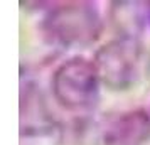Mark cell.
I'll list each match as a JSON object with an SVG mask.
<instances>
[{
	"mask_svg": "<svg viewBox=\"0 0 150 145\" xmlns=\"http://www.w3.org/2000/svg\"><path fill=\"white\" fill-rule=\"evenodd\" d=\"M101 17L91 4H64L44 19V32L64 47H81L101 34Z\"/></svg>",
	"mask_w": 150,
	"mask_h": 145,
	"instance_id": "cell-3",
	"label": "cell"
},
{
	"mask_svg": "<svg viewBox=\"0 0 150 145\" xmlns=\"http://www.w3.org/2000/svg\"><path fill=\"white\" fill-rule=\"evenodd\" d=\"M105 145H145L150 142V115L130 110L110 117L101 127Z\"/></svg>",
	"mask_w": 150,
	"mask_h": 145,
	"instance_id": "cell-4",
	"label": "cell"
},
{
	"mask_svg": "<svg viewBox=\"0 0 150 145\" xmlns=\"http://www.w3.org/2000/svg\"><path fill=\"white\" fill-rule=\"evenodd\" d=\"M95 62L100 81L111 91H127L142 78L143 49L137 39L118 37L96 51Z\"/></svg>",
	"mask_w": 150,
	"mask_h": 145,
	"instance_id": "cell-2",
	"label": "cell"
},
{
	"mask_svg": "<svg viewBox=\"0 0 150 145\" xmlns=\"http://www.w3.org/2000/svg\"><path fill=\"white\" fill-rule=\"evenodd\" d=\"M100 74L95 62L74 56L61 62L52 73L51 88L54 100L64 110L79 113L91 110L100 95Z\"/></svg>",
	"mask_w": 150,
	"mask_h": 145,
	"instance_id": "cell-1",
	"label": "cell"
},
{
	"mask_svg": "<svg viewBox=\"0 0 150 145\" xmlns=\"http://www.w3.org/2000/svg\"><path fill=\"white\" fill-rule=\"evenodd\" d=\"M149 7H150V4H149Z\"/></svg>",
	"mask_w": 150,
	"mask_h": 145,
	"instance_id": "cell-5",
	"label": "cell"
}]
</instances>
